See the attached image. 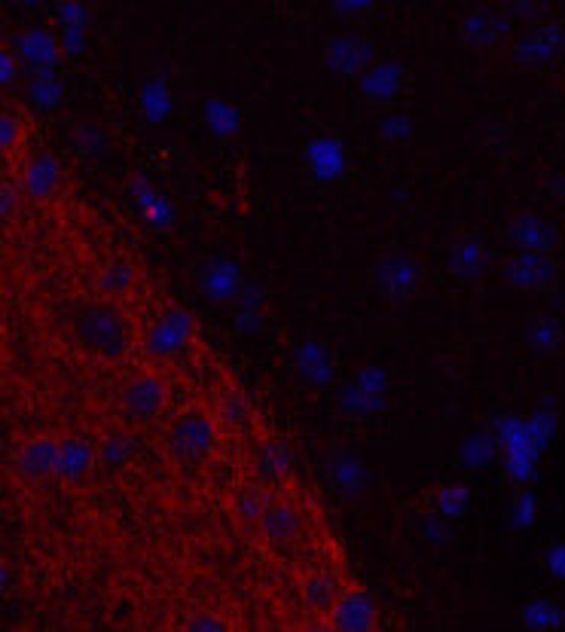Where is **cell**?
Returning <instances> with one entry per match:
<instances>
[{
  "label": "cell",
  "mask_w": 565,
  "mask_h": 632,
  "mask_svg": "<svg viewBox=\"0 0 565 632\" xmlns=\"http://www.w3.org/2000/svg\"><path fill=\"white\" fill-rule=\"evenodd\" d=\"M513 31V19L505 10L496 7H480V10H470L462 19V43L470 49H496L498 43H505Z\"/></svg>",
  "instance_id": "cell-12"
},
{
  "label": "cell",
  "mask_w": 565,
  "mask_h": 632,
  "mask_svg": "<svg viewBox=\"0 0 565 632\" xmlns=\"http://www.w3.org/2000/svg\"><path fill=\"white\" fill-rule=\"evenodd\" d=\"M15 208H19V190L15 184H0V223L13 218Z\"/></svg>",
  "instance_id": "cell-51"
},
{
  "label": "cell",
  "mask_w": 565,
  "mask_h": 632,
  "mask_svg": "<svg viewBox=\"0 0 565 632\" xmlns=\"http://www.w3.org/2000/svg\"><path fill=\"white\" fill-rule=\"evenodd\" d=\"M547 192H551V199L565 206V171H556L553 178H547Z\"/></svg>",
  "instance_id": "cell-55"
},
{
  "label": "cell",
  "mask_w": 565,
  "mask_h": 632,
  "mask_svg": "<svg viewBox=\"0 0 565 632\" xmlns=\"http://www.w3.org/2000/svg\"><path fill=\"white\" fill-rule=\"evenodd\" d=\"M544 10H547L544 3H525V0L523 3H508V7H505V13H508L513 22H517V19H535V15H541Z\"/></svg>",
  "instance_id": "cell-53"
},
{
  "label": "cell",
  "mask_w": 565,
  "mask_h": 632,
  "mask_svg": "<svg viewBox=\"0 0 565 632\" xmlns=\"http://www.w3.org/2000/svg\"><path fill=\"white\" fill-rule=\"evenodd\" d=\"M3 37H7V34H3V25H0V46H3Z\"/></svg>",
  "instance_id": "cell-58"
},
{
  "label": "cell",
  "mask_w": 565,
  "mask_h": 632,
  "mask_svg": "<svg viewBox=\"0 0 565 632\" xmlns=\"http://www.w3.org/2000/svg\"><path fill=\"white\" fill-rule=\"evenodd\" d=\"M333 15H340V19H355L361 13H370L373 3L370 0H333L331 7H328Z\"/></svg>",
  "instance_id": "cell-49"
},
{
  "label": "cell",
  "mask_w": 565,
  "mask_h": 632,
  "mask_svg": "<svg viewBox=\"0 0 565 632\" xmlns=\"http://www.w3.org/2000/svg\"><path fill=\"white\" fill-rule=\"evenodd\" d=\"M361 96L367 104L376 108H386L395 98L403 92V82H407V68L400 62H376L370 68L364 70L358 77Z\"/></svg>",
  "instance_id": "cell-17"
},
{
  "label": "cell",
  "mask_w": 565,
  "mask_h": 632,
  "mask_svg": "<svg viewBox=\"0 0 565 632\" xmlns=\"http://www.w3.org/2000/svg\"><path fill=\"white\" fill-rule=\"evenodd\" d=\"M132 458V443L123 434H111L98 446V462H104L108 467H123Z\"/></svg>",
  "instance_id": "cell-42"
},
{
  "label": "cell",
  "mask_w": 565,
  "mask_h": 632,
  "mask_svg": "<svg viewBox=\"0 0 565 632\" xmlns=\"http://www.w3.org/2000/svg\"><path fill=\"white\" fill-rule=\"evenodd\" d=\"M492 434L501 450V465L510 480L529 486L538 477V462L547 453L560 431V415H556V403L551 398L541 400L529 415H517V412H501L492 419Z\"/></svg>",
  "instance_id": "cell-1"
},
{
  "label": "cell",
  "mask_w": 565,
  "mask_h": 632,
  "mask_svg": "<svg viewBox=\"0 0 565 632\" xmlns=\"http://www.w3.org/2000/svg\"><path fill=\"white\" fill-rule=\"evenodd\" d=\"M266 508H269V501H266V495H263L261 489H245V492H239V498H235L239 517L248 522H261Z\"/></svg>",
  "instance_id": "cell-43"
},
{
  "label": "cell",
  "mask_w": 565,
  "mask_h": 632,
  "mask_svg": "<svg viewBox=\"0 0 565 632\" xmlns=\"http://www.w3.org/2000/svg\"><path fill=\"white\" fill-rule=\"evenodd\" d=\"M373 290L388 302H407L413 300L422 290L425 281V266L419 257L407 254V251H391L386 257H379L370 273Z\"/></svg>",
  "instance_id": "cell-3"
},
{
  "label": "cell",
  "mask_w": 565,
  "mask_h": 632,
  "mask_svg": "<svg viewBox=\"0 0 565 632\" xmlns=\"http://www.w3.org/2000/svg\"><path fill=\"white\" fill-rule=\"evenodd\" d=\"M333 630L336 632H376V602L370 592H343L333 605Z\"/></svg>",
  "instance_id": "cell-20"
},
{
  "label": "cell",
  "mask_w": 565,
  "mask_h": 632,
  "mask_svg": "<svg viewBox=\"0 0 565 632\" xmlns=\"http://www.w3.org/2000/svg\"><path fill=\"white\" fill-rule=\"evenodd\" d=\"M245 281L248 278H245L242 263L233 260V257H223V254L202 263L196 273V290L208 302H235L245 288Z\"/></svg>",
  "instance_id": "cell-9"
},
{
  "label": "cell",
  "mask_w": 565,
  "mask_h": 632,
  "mask_svg": "<svg viewBox=\"0 0 565 632\" xmlns=\"http://www.w3.org/2000/svg\"><path fill=\"white\" fill-rule=\"evenodd\" d=\"M321 58H324V68L336 77H361L370 65H376V46L370 37L345 31L324 43Z\"/></svg>",
  "instance_id": "cell-8"
},
{
  "label": "cell",
  "mask_w": 565,
  "mask_h": 632,
  "mask_svg": "<svg viewBox=\"0 0 565 632\" xmlns=\"http://www.w3.org/2000/svg\"><path fill=\"white\" fill-rule=\"evenodd\" d=\"M336 407L343 412L345 419H355V422H370L376 415H383L388 410V398H376L361 391L355 382H343L336 388Z\"/></svg>",
  "instance_id": "cell-26"
},
{
  "label": "cell",
  "mask_w": 565,
  "mask_h": 632,
  "mask_svg": "<svg viewBox=\"0 0 565 632\" xmlns=\"http://www.w3.org/2000/svg\"><path fill=\"white\" fill-rule=\"evenodd\" d=\"M233 328L239 336H261L266 328V309H248V306H235Z\"/></svg>",
  "instance_id": "cell-41"
},
{
  "label": "cell",
  "mask_w": 565,
  "mask_h": 632,
  "mask_svg": "<svg viewBox=\"0 0 565 632\" xmlns=\"http://www.w3.org/2000/svg\"><path fill=\"white\" fill-rule=\"evenodd\" d=\"M135 285V269H132V263L123 260V257H117L111 260L101 275H98V288L108 290V293H125V290Z\"/></svg>",
  "instance_id": "cell-37"
},
{
  "label": "cell",
  "mask_w": 565,
  "mask_h": 632,
  "mask_svg": "<svg viewBox=\"0 0 565 632\" xmlns=\"http://www.w3.org/2000/svg\"><path fill=\"white\" fill-rule=\"evenodd\" d=\"M98 453L92 450V443L84 437H68L62 440L58 446V465H56V477L58 480L68 483H80L92 470L96 465Z\"/></svg>",
  "instance_id": "cell-24"
},
{
  "label": "cell",
  "mask_w": 565,
  "mask_h": 632,
  "mask_svg": "<svg viewBox=\"0 0 565 632\" xmlns=\"http://www.w3.org/2000/svg\"><path fill=\"white\" fill-rule=\"evenodd\" d=\"M489 266H492V254L480 235H462L446 251V269L462 281H477L489 273Z\"/></svg>",
  "instance_id": "cell-19"
},
{
  "label": "cell",
  "mask_w": 565,
  "mask_h": 632,
  "mask_svg": "<svg viewBox=\"0 0 565 632\" xmlns=\"http://www.w3.org/2000/svg\"><path fill=\"white\" fill-rule=\"evenodd\" d=\"M221 412L230 425H245V422L251 419L248 398H245L242 391H226L221 400Z\"/></svg>",
  "instance_id": "cell-44"
},
{
  "label": "cell",
  "mask_w": 565,
  "mask_h": 632,
  "mask_svg": "<svg viewBox=\"0 0 565 632\" xmlns=\"http://www.w3.org/2000/svg\"><path fill=\"white\" fill-rule=\"evenodd\" d=\"M290 367L300 376V382H306L309 388H318V391L331 388L336 382V373H340L336 355L321 340H303V343L293 345Z\"/></svg>",
  "instance_id": "cell-10"
},
{
  "label": "cell",
  "mask_w": 565,
  "mask_h": 632,
  "mask_svg": "<svg viewBox=\"0 0 565 632\" xmlns=\"http://www.w3.org/2000/svg\"><path fill=\"white\" fill-rule=\"evenodd\" d=\"M544 568H547V575L556 577V580H565V541L547 547V553H544Z\"/></svg>",
  "instance_id": "cell-48"
},
{
  "label": "cell",
  "mask_w": 565,
  "mask_h": 632,
  "mask_svg": "<svg viewBox=\"0 0 565 632\" xmlns=\"http://www.w3.org/2000/svg\"><path fill=\"white\" fill-rule=\"evenodd\" d=\"M129 199H132V206L139 211V218L144 220L147 226H153V230H168V226H175V220H178V206H175L159 187H153L144 175H135V178L129 180Z\"/></svg>",
  "instance_id": "cell-15"
},
{
  "label": "cell",
  "mask_w": 565,
  "mask_h": 632,
  "mask_svg": "<svg viewBox=\"0 0 565 632\" xmlns=\"http://www.w3.org/2000/svg\"><path fill=\"white\" fill-rule=\"evenodd\" d=\"M62 187V163L53 153H41L34 156L25 168V178H22V192L34 199V202H46L53 199Z\"/></svg>",
  "instance_id": "cell-21"
},
{
  "label": "cell",
  "mask_w": 565,
  "mask_h": 632,
  "mask_svg": "<svg viewBox=\"0 0 565 632\" xmlns=\"http://www.w3.org/2000/svg\"><path fill=\"white\" fill-rule=\"evenodd\" d=\"M19 58H15L13 49H7V46H0V86H13L15 77H19Z\"/></svg>",
  "instance_id": "cell-50"
},
{
  "label": "cell",
  "mask_w": 565,
  "mask_h": 632,
  "mask_svg": "<svg viewBox=\"0 0 565 632\" xmlns=\"http://www.w3.org/2000/svg\"><path fill=\"white\" fill-rule=\"evenodd\" d=\"M379 137L388 144H407L413 137V117L410 113H386L379 120Z\"/></svg>",
  "instance_id": "cell-40"
},
{
  "label": "cell",
  "mask_w": 565,
  "mask_h": 632,
  "mask_svg": "<svg viewBox=\"0 0 565 632\" xmlns=\"http://www.w3.org/2000/svg\"><path fill=\"white\" fill-rule=\"evenodd\" d=\"M139 104L147 123L163 125L166 120H171V113H175V92H171V86H168L163 77H151V80L141 86Z\"/></svg>",
  "instance_id": "cell-27"
},
{
  "label": "cell",
  "mask_w": 565,
  "mask_h": 632,
  "mask_svg": "<svg viewBox=\"0 0 565 632\" xmlns=\"http://www.w3.org/2000/svg\"><path fill=\"white\" fill-rule=\"evenodd\" d=\"M455 455H458V465L465 470H489L496 462H501V450H498L492 428H480V431L465 434Z\"/></svg>",
  "instance_id": "cell-23"
},
{
  "label": "cell",
  "mask_w": 565,
  "mask_h": 632,
  "mask_svg": "<svg viewBox=\"0 0 565 632\" xmlns=\"http://www.w3.org/2000/svg\"><path fill=\"white\" fill-rule=\"evenodd\" d=\"M505 281L520 293L551 288L556 281V260L547 254H513L505 263Z\"/></svg>",
  "instance_id": "cell-16"
},
{
  "label": "cell",
  "mask_w": 565,
  "mask_h": 632,
  "mask_svg": "<svg viewBox=\"0 0 565 632\" xmlns=\"http://www.w3.org/2000/svg\"><path fill=\"white\" fill-rule=\"evenodd\" d=\"M266 300H269V293L263 288L261 281H245V288L239 293V300L235 306H248V309H266Z\"/></svg>",
  "instance_id": "cell-47"
},
{
  "label": "cell",
  "mask_w": 565,
  "mask_h": 632,
  "mask_svg": "<svg viewBox=\"0 0 565 632\" xmlns=\"http://www.w3.org/2000/svg\"><path fill=\"white\" fill-rule=\"evenodd\" d=\"M196 336V318L187 309H168L163 315L156 318L144 336V352L156 361H168V357L184 355Z\"/></svg>",
  "instance_id": "cell-4"
},
{
  "label": "cell",
  "mask_w": 565,
  "mask_h": 632,
  "mask_svg": "<svg viewBox=\"0 0 565 632\" xmlns=\"http://www.w3.org/2000/svg\"><path fill=\"white\" fill-rule=\"evenodd\" d=\"M13 53L19 58V65H25L31 74H41V70H56L62 62V43L49 31V27H25L13 37Z\"/></svg>",
  "instance_id": "cell-13"
},
{
  "label": "cell",
  "mask_w": 565,
  "mask_h": 632,
  "mask_svg": "<svg viewBox=\"0 0 565 632\" xmlns=\"http://www.w3.org/2000/svg\"><path fill=\"white\" fill-rule=\"evenodd\" d=\"M166 407V385L156 376H139L125 385L123 410L132 422H153Z\"/></svg>",
  "instance_id": "cell-18"
},
{
  "label": "cell",
  "mask_w": 565,
  "mask_h": 632,
  "mask_svg": "<svg viewBox=\"0 0 565 632\" xmlns=\"http://www.w3.org/2000/svg\"><path fill=\"white\" fill-rule=\"evenodd\" d=\"M303 599L312 611L328 614V611H333L336 599H340V580L333 575H328V572L309 575L303 584Z\"/></svg>",
  "instance_id": "cell-33"
},
{
  "label": "cell",
  "mask_w": 565,
  "mask_h": 632,
  "mask_svg": "<svg viewBox=\"0 0 565 632\" xmlns=\"http://www.w3.org/2000/svg\"><path fill=\"white\" fill-rule=\"evenodd\" d=\"M58 446L62 440L56 437H37L25 443V450L19 453V474L31 483H41L46 477H56L58 465Z\"/></svg>",
  "instance_id": "cell-22"
},
{
  "label": "cell",
  "mask_w": 565,
  "mask_h": 632,
  "mask_svg": "<svg viewBox=\"0 0 565 632\" xmlns=\"http://www.w3.org/2000/svg\"><path fill=\"white\" fill-rule=\"evenodd\" d=\"M168 446H171L175 458L199 465V462H206L208 455L214 453L218 428L211 422V415H206L202 410L184 412L178 422L171 425V431H168Z\"/></svg>",
  "instance_id": "cell-6"
},
{
  "label": "cell",
  "mask_w": 565,
  "mask_h": 632,
  "mask_svg": "<svg viewBox=\"0 0 565 632\" xmlns=\"http://www.w3.org/2000/svg\"><path fill=\"white\" fill-rule=\"evenodd\" d=\"M22 137V123L13 113H3L0 110V153H10Z\"/></svg>",
  "instance_id": "cell-46"
},
{
  "label": "cell",
  "mask_w": 565,
  "mask_h": 632,
  "mask_svg": "<svg viewBox=\"0 0 565 632\" xmlns=\"http://www.w3.org/2000/svg\"><path fill=\"white\" fill-rule=\"evenodd\" d=\"M520 618L525 623V632H556L565 623V608L553 599H532L523 605Z\"/></svg>",
  "instance_id": "cell-32"
},
{
  "label": "cell",
  "mask_w": 565,
  "mask_h": 632,
  "mask_svg": "<svg viewBox=\"0 0 565 632\" xmlns=\"http://www.w3.org/2000/svg\"><path fill=\"white\" fill-rule=\"evenodd\" d=\"M297 465V455L290 450L288 443H281V440H269V443H263L261 453H257V477L263 483H278L288 477L290 470Z\"/></svg>",
  "instance_id": "cell-30"
},
{
  "label": "cell",
  "mask_w": 565,
  "mask_h": 632,
  "mask_svg": "<svg viewBox=\"0 0 565 632\" xmlns=\"http://www.w3.org/2000/svg\"><path fill=\"white\" fill-rule=\"evenodd\" d=\"M508 242L517 247V254H547L560 247V230L551 220L535 211H525L508 223Z\"/></svg>",
  "instance_id": "cell-14"
},
{
  "label": "cell",
  "mask_w": 565,
  "mask_h": 632,
  "mask_svg": "<svg viewBox=\"0 0 565 632\" xmlns=\"http://www.w3.org/2000/svg\"><path fill=\"white\" fill-rule=\"evenodd\" d=\"M70 144H74V151L80 153L84 159H98V156L108 153V135L96 123L77 125L74 135H70Z\"/></svg>",
  "instance_id": "cell-36"
},
{
  "label": "cell",
  "mask_w": 565,
  "mask_h": 632,
  "mask_svg": "<svg viewBox=\"0 0 565 632\" xmlns=\"http://www.w3.org/2000/svg\"><path fill=\"white\" fill-rule=\"evenodd\" d=\"M523 343L529 352H535L541 357L560 355L565 348V324L553 315L532 318L523 330Z\"/></svg>",
  "instance_id": "cell-25"
},
{
  "label": "cell",
  "mask_w": 565,
  "mask_h": 632,
  "mask_svg": "<svg viewBox=\"0 0 565 632\" xmlns=\"http://www.w3.org/2000/svg\"><path fill=\"white\" fill-rule=\"evenodd\" d=\"M89 19H92V10L80 3V0H68V3H56V22L58 27L68 25H84L89 27Z\"/></svg>",
  "instance_id": "cell-45"
},
{
  "label": "cell",
  "mask_w": 565,
  "mask_h": 632,
  "mask_svg": "<svg viewBox=\"0 0 565 632\" xmlns=\"http://www.w3.org/2000/svg\"><path fill=\"white\" fill-rule=\"evenodd\" d=\"M538 520V495L525 486L517 492V498L510 501L508 510V525L513 532H529Z\"/></svg>",
  "instance_id": "cell-35"
},
{
  "label": "cell",
  "mask_w": 565,
  "mask_h": 632,
  "mask_svg": "<svg viewBox=\"0 0 565 632\" xmlns=\"http://www.w3.org/2000/svg\"><path fill=\"white\" fill-rule=\"evenodd\" d=\"M202 123L214 137H221V141H230V137L239 135V129H242V110L235 108L233 101H226V98L211 96L202 104Z\"/></svg>",
  "instance_id": "cell-28"
},
{
  "label": "cell",
  "mask_w": 565,
  "mask_h": 632,
  "mask_svg": "<svg viewBox=\"0 0 565 632\" xmlns=\"http://www.w3.org/2000/svg\"><path fill=\"white\" fill-rule=\"evenodd\" d=\"M321 477L328 489L336 492L345 501H358L370 492L373 470L355 450H333L321 462Z\"/></svg>",
  "instance_id": "cell-5"
},
{
  "label": "cell",
  "mask_w": 565,
  "mask_h": 632,
  "mask_svg": "<svg viewBox=\"0 0 565 632\" xmlns=\"http://www.w3.org/2000/svg\"><path fill=\"white\" fill-rule=\"evenodd\" d=\"M309 632H336L331 623H315V627H309Z\"/></svg>",
  "instance_id": "cell-56"
},
{
  "label": "cell",
  "mask_w": 565,
  "mask_h": 632,
  "mask_svg": "<svg viewBox=\"0 0 565 632\" xmlns=\"http://www.w3.org/2000/svg\"><path fill=\"white\" fill-rule=\"evenodd\" d=\"M352 382L358 385L361 391L376 395V398H388V391H391V376H388L386 367H379V364H364Z\"/></svg>",
  "instance_id": "cell-39"
},
{
  "label": "cell",
  "mask_w": 565,
  "mask_h": 632,
  "mask_svg": "<svg viewBox=\"0 0 565 632\" xmlns=\"http://www.w3.org/2000/svg\"><path fill=\"white\" fill-rule=\"evenodd\" d=\"M419 535H422L428 547H450L455 541L453 520H446L441 513H425L419 520Z\"/></svg>",
  "instance_id": "cell-38"
},
{
  "label": "cell",
  "mask_w": 565,
  "mask_h": 632,
  "mask_svg": "<svg viewBox=\"0 0 565 632\" xmlns=\"http://www.w3.org/2000/svg\"><path fill=\"white\" fill-rule=\"evenodd\" d=\"M74 330L84 348L96 352L98 357H108V361H120L132 343L123 312L111 302H92L80 309L74 318Z\"/></svg>",
  "instance_id": "cell-2"
},
{
  "label": "cell",
  "mask_w": 565,
  "mask_h": 632,
  "mask_svg": "<svg viewBox=\"0 0 565 632\" xmlns=\"http://www.w3.org/2000/svg\"><path fill=\"white\" fill-rule=\"evenodd\" d=\"M29 101L31 108L41 110V113H53V110H58L65 104V80L58 77V70L31 74Z\"/></svg>",
  "instance_id": "cell-31"
},
{
  "label": "cell",
  "mask_w": 565,
  "mask_h": 632,
  "mask_svg": "<svg viewBox=\"0 0 565 632\" xmlns=\"http://www.w3.org/2000/svg\"><path fill=\"white\" fill-rule=\"evenodd\" d=\"M261 529L266 541H273V544H290L293 537L300 535L303 520H300L297 508H290V505H269L266 513L261 517Z\"/></svg>",
  "instance_id": "cell-29"
},
{
  "label": "cell",
  "mask_w": 565,
  "mask_h": 632,
  "mask_svg": "<svg viewBox=\"0 0 565 632\" xmlns=\"http://www.w3.org/2000/svg\"><path fill=\"white\" fill-rule=\"evenodd\" d=\"M486 141H489L492 147H508V141H510L508 129H505L501 123H492L489 129H486Z\"/></svg>",
  "instance_id": "cell-54"
},
{
  "label": "cell",
  "mask_w": 565,
  "mask_h": 632,
  "mask_svg": "<svg viewBox=\"0 0 565 632\" xmlns=\"http://www.w3.org/2000/svg\"><path fill=\"white\" fill-rule=\"evenodd\" d=\"M7 587V568H3V563H0V590Z\"/></svg>",
  "instance_id": "cell-57"
},
{
  "label": "cell",
  "mask_w": 565,
  "mask_h": 632,
  "mask_svg": "<svg viewBox=\"0 0 565 632\" xmlns=\"http://www.w3.org/2000/svg\"><path fill=\"white\" fill-rule=\"evenodd\" d=\"M303 165L318 184H336L343 180L345 168H348V151L340 135H315L309 137L303 147Z\"/></svg>",
  "instance_id": "cell-11"
},
{
  "label": "cell",
  "mask_w": 565,
  "mask_h": 632,
  "mask_svg": "<svg viewBox=\"0 0 565 632\" xmlns=\"http://www.w3.org/2000/svg\"><path fill=\"white\" fill-rule=\"evenodd\" d=\"M565 53V25L563 22H541L532 31H525L523 37H517L510 46V55L520 68H541L551 65Z\"/></svg>",
  "instance_id": "cell-7"
},
{
  "label": "cell",
  "mask_w": 565,
  "mask_h": 632,
  "mask_svg": "<svg viewBox=\"0 0 565 632\" xmlns=\"http://www.w3.org/2000/svg\"><path fill=\"white\" fill-rule=\"evenodd\" d=\"M470 501H474V492H470L465 483H446L437 489L434 495V508L441 517L446 520H462V517H468Z\"/></svg>",
  "instance_id": "cell-34"
},
{
  "label": "cell",
  "mask_w": 565,
  "mask_h": 632,
  "mask_svg": "<svg viewBox=\"0 0 565 632\" xmlns=\"http://www.w3.org/2000/svg\"><path fill=\"white\" fill-rule=\"evenodd\" d=\"M187 632H230L226 623L214 614H196L190 623H187Z\"/></svg>",
  "instance_id": "cell-52"
}]
</instances>
